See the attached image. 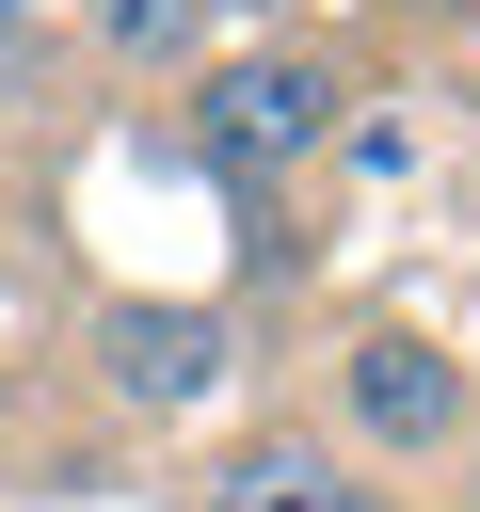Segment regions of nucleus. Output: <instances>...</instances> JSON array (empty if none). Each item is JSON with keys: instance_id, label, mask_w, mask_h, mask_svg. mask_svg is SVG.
I'll return each mask as SVG.
<instances>
[{"instance_id": "nucleus-1", "label": "nucleus", "mask_w": 480, "mask_h": 512, "mask_svg": "<svg viewBox=\"0 0 480 512\" xmlns=\"http://www.w3.org/2000/svg\"><path fill=\"white\" fill-rule=\"evenodd\" d=\"M320 432H336L368 480H432V464L480 432V368H464L432 320L368 304V320H336V352H320Z\"/></svg>"}, {"instance_id": "nucleus-2", "label": "nucleus", "mask_w": 480, "mask_h": 512, "mask_svg": "<svg viewBox=\"0 0 480 512\" xmlns=\"http://www.w3.org/2000/svg\"><path fill=\"white\" fill-rule=\"evenodd\" d=\"M336 112H352V80L320 64V48H224V64H192V160L224 176V192H288L320 144H336Z\"/></svg>"}, {"instance_id": "nucleus-3", "label": "nucleus", "mask_w": 480, "mask_h": 512, "mask_svg": "<svg viewBox=\"0 0 480 512\" xmlns=\"http://www.w3.org/2000/svg\"><path fill=\"white\" fill-rule=\"evenodd\" d=\"M80 368H96V400H112V416L176 432V416H208V400H224L240 320H224V304H96V320H80Z\"/></svg>"}, {"instance_id": "nucleus-4", "label": "nucleus", "mask_w": 480, "mask_h": 512, "mask_svg": "<svg viewBox=\"0 0 480 512\" xmlns=\"http://www.w3.org/2000/svg\"><path fill=\"white\" fill-rule=\"evenodd\" d=\"M192 512H384V480L320 432V416H240L192 464Z\"/></svg>"}, {"instance_id": "nucleus-5", "label": "nucleus", "mask_w": 480, "mask_h": 512, "mask_svg": "<svg viewBox=\"0 0 480 512\" xmlns=\"http://www.w3.org/2000/svg\"><path fill=\"white\" fill-rule=\"evenodd\" d=\"M208 32H224L208 0H96V48H112V64H160V80H192Z\"/></svg>"}, {"instance_id": "nucleus-6", "label": "nucleus", "mask_w": 480, "mask_h": 512, "mask_svg": "<svg viewBox=\"0 0 480 512\" xmlns=\"http://www.w3.org/2000/svg\"><path fill=\"white\" fill-rule=\"evenodd\" d=\"M448 464H464V512H480V432H464V448H448Z\"/></svg>"}, {"instance_id": "nucleus-7", "label": "nucleus", "mask_w": 480, "mask_h": 512, "mask_svg": "<svg viewBox=\"0 0 480 512\" xmlns=\"http://www.w3.org/2000/svg\"><path fill=\"white\" fill-rule=\"evenodd\" d=\"M208 16H288V0H208Z\"/></svg>"}, {"instance_id": "nucleus-8", "label": "nucleus", "mask_w": 480, "mask_h": 512, "mask_svg": "<svg viewBox=\"0 0 480 512\" xmlns=\"http://www.w3.org/2000/svg\"><path fill=\"white\" fill-rule=\"evenodd\" d=\"M0 432H16V368H0Z\"/></svg>"}, {"instance_id": "nucleus-9", "label": "nucleus", "mask_w": 480, "mask_h": 512, "mask_svg": "<svg viewBox=\"0 0 480 512\" xmlns=\"http://www.w3.org/2000/svg\"><path fill=\"white\" fill-rule=\"evenodd\" d=\"M16 16H32V0H0V32H16Z\"/></svg>"}]
</instances>
